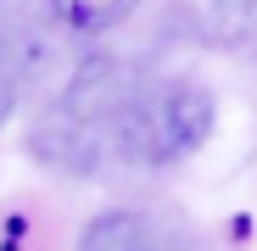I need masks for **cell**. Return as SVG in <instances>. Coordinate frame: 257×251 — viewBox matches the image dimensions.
Masks as SVG:
<instances>
[{
  "label": "cell",
  "instance_id": "cell-4",
  "mask_svg": "<svg viewBox=\"0 0 257 251\" xmlns=\"http://www.w3.org/2000/svg\"><path fill=\"white\" fill-rule=\"evenodd\" d=\"M207 34L224 51H246L257 45V0H212L207 6Z\"/></svg>",
  "mask_w": 257,
  "mask_h": 251
},
{
  "label": "cell",
  "instance_id": "cell-3",
  "mask_svg": "<svg viewBox=\"0 0 257 251\" xmlns=\"http://www.w3.org/2000/svg\"><path fill=\"white\" fill-rule=\"evenodd\" d=\"M135 6H140V0H51L56 23L73 28V34H106V28H117L128 12H135Z\"/></svg>",
  "mask_w": 257,
  "mask_h": 251
},
{
  "label": "cell",
  "instance_id": "cell-1",
  "mask_svg": "<svg viewBox=\"0 0 257 251\" xmlns=\"http://www.w3.org/2000/svg\"><path fill=\"white\" fill-rule=\"evenodd\" d=\"M212 123H218V106L196 78H157L140 84L128 106L112 117V140L140 167H174L207 145Z\"/></svg>",
  "mask_w": 257,
  "mask_h": 251
},
{
  "label": "cell",
  "instance_id": "cell-2",
  "mask_svg": "<svg viewBox=\"0 0 257 251\" xmlns=\"http://www.w3.org/2000/svg\"><path fill=\"white\" fill-rule=\"evenodd\" d=\"M151 240V223L140 212H101L78 234V251H140Z\"/></svg>",
  "mask_w": 257,
  "mask_h": 251
},
{
  "label": "cell",
  "instance_id": "cell-5",
  "mask_svg": "<svg viewBox=\"0 0 257 251\" xmlns=\"http://www.w3.org/2000/svg\"><path fill=\"white\" fill-rule=\"evenodd\" d=\"M140 251H168V245H162V240H157V234H151V240H146V245H140Z\"/></svg>",
  "mask_w": 257,
  "mask_h": 251
}]
</instances>
